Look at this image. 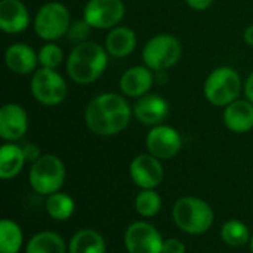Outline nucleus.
<instances>
[{
  "mask_svg": "<svg viewBox=\"0 0 253 253\" xmlns=\"http://www.w3.org/2000/svg\"><path fill=\"white\" fill-rule=\"evenodd\" d=\"M224 123L234 133H246L253 127V104L251 101H234L224 111Z\"/></svg>",
  "mask_w": 253,
  "mask_h": 253,
  "instance_id": "obj_17",
  "label": "nucleus"
},
{
  "mask_svg": "<svg viewBox=\"0 0 253 253\" xmlns=\"http://www.w3.org/2000/svg\"><path fill=\"white\" fill-rule=\"evenodd\" d=\"M245 95H246L248 101H251L253 104V73L245 82Z\"/></svg>",
  "mask_w": 253,
  "mask_h": 253,
  "instance_id": "obj_32",
  "label": "nucleus"
},
{
  "mask_svg": "<svg viewBox=\"0 0 253 253\" xmlns=\"http://www.w3.org/2000/svg\"><path fill=\"white\" fill-rule=\"evenodd\" d=\"M172 216L178 228L191 236L205 234L213 224L212 208L205 200L193 196L179 199L173 206Z\"/></svg>",
  "mask_w": 253,
  "mask_h": 253,
  "instance_id": "obj_3",
  "label": "nucleus"
},
{
  "mask_svg": "<svg viewBox=\"0 0 253 253\" xmlns=\"http://www.w3.org/2000/svg\"><path fill=\"white\" fill-rule=\"evenodd\" d=\"M240 90V76L230 67H219L213 70L205 83V96L211 104L216 107H227L237 101Z\"/></svg>",
  "mask_w": 253,
  "mask_h": 253,
  "instance_id": "obj_5",
  "label": "nucleus"
},
{
  "mask_svg": "<svg viewBox=\"0 0 253 253\" xmlns=\"http://www.w3.org/2000/svg\"><path fill=\"white\" fill-rule=\"evenodd\" d=\"M28 129L27 111L19 104H6L0 110V136L4 141H19Z\"/></svg>",
  "mask_w": 253,
  "mask_h": 253,
  "instance_id": "obj_13",
  "label": "nucleus"
},
{
  "mask_svg": "<svg viewBox=\"0 0 253 253\" xmlns=\"http://www.w3.org/2000/svg\"><path fill=\"white\" fill-rule=\"evenodd\" d=\"M136 47V36L133 30L127 27H114L107 39H105V49L110 55L116 58H125L130 55Z\"/></svg>",
  "mask_w": 253,
  "mask_h": 253,
  "instance_id": "obj_19",
  "label": "nucleus"
},
{
  "mask_svg": "<svg viewBox=\"0 0 253 253\" xmlns=\"http://www.w3.org/2000/svg\"><path fill=\"white\" fill-rule=\"evenodd\" d=\"M125 4L122 0H89L83 10V19L99 30L114 28L123 19Z\"/></svg>",
  "mask_w": 253,
  "mask_h": 253,
  "instance_id": "obj_9",
  "label": "nucleus"
},
{
  "mask_svg": "<svg viewBox=\"0 0 253 253\" xmlns=\"http://www.w3.org/2000/svg\"><path fill=\"white\" fill-rule=\"evenodd\" d=\"M4 61L10 71L16 74H28L34 71L39 62V55H36V52L28 44L15 43L7 47L4 53Z\"/></svg>",
  "mask_w": 253,
  "mask_h": 253,
  "instance_id": "obj_18",
  "label": "nucleus"
},
{
  "mask_svg": "<svg viewBox=\"0 0 253 253\" xmlns=\"http://www.w3.org/2000/svg\"><path fill=\"white\" fill-rule=\"evenodd\" d=\"M47 213L56 221H67L74 213V200L65 193H53L46 200Z\"/></svg>",
  "mask_w": 253,
  "mask_h": 253,
  "instance_id": "obj_24",
  "label": "nucleus"
},
{
  "mask_svg": "<svg viewBox=\"0 0 253 253\" xmlns=\"http://www.w3.org/2000/svg\"><path fill=\"white\" fill-rule=\"evenodd\" d=\"M168 102L159 95H144L133 107L135 117L148 126H159L168 116Z\"/></svg>",
  "mask_w": 253,
  "mask_h": 253,
  "instance_id": "obj_15",
  "label": "nucleus"
},
{
  "mask_svg": "<svg viewBox=\"0 0 253 253\" xmlns=\"http://www.w3.org/2000/svg\"><path fill=\"white\" fill-rule=\"evenodd\" d=\"M31 93L40 104L55 107L65 99L67 83L55 70L42 67L31 77Z\"/></svg>",
  "mask_w": 253,
  "mask_h": 253,
  "instance_id": "obj_8",
  "label": "nucleus"
},
{
  "mask_svg": "<svg viewBox=\"0 0 253 253\" xmlns=\"http://www.w3.org/2000/svg\"><path fill=\"white\" fill-rule=\"evenodd\" d=\"M84 120L89 130L95 135L113 136L129 125L130 107L127 101L117 93H102L89 102Z\"/></svg>",
  "mask_w": 253,
  "mask_h": 253,
  "instance_id": "obj_1",
  "label": "nucleus"
},
{
  "mask_svg": "<svg viewBox=\"0 0 253 253\" xmlns=\"http://www.w3.org/2000/svg\"><path fill=\"white\" fill-rule=\"evenodd\" d=\"M243 39H245V42H246L249 46H253V25H249V27L245 30Z\"/></svg>",
  "mask_w": 253,
  "mask_h": 253,
  "instance_id": "obj_33",
  "label": "nucleus"
},
{
  "mask_svg": "<svg viewBox=\"0 0 253 253\" xmlns=\"http://www.w3.org/2000/svg\"><path fill=\"white\" fill-rule=\"evenodd\" d=\"M30 24V15L21 0L0 1V28L7 34L24 31Z\"/></svg>",
  "mask_w": 253,
  "mask_h": 253,
  "instance_id": "obj_14",
  "label": "nucleus"
},
{
  "mask_svg": "<svg viewBox=\"0 0 253 253\" xmlns=\"http://www.w3.org/2000/svg\"><path fill=\"white\" fill-rule=\"evenodd\" d=\"M90 28H92V27H90L84 19L76 21V22H73V24L70 25L68 33H67V37H68L70 42L80 44V43H83V42H87L86 39H87L89 34H90Z\"/></svg>",
  "mask_w": 253,
  "mask_h": 253,
  "instance_id": "obj_28",
  "label": "nucleus"
},
{
  "mask_svg": "<svg viewBox=\"0 0 253 253\" xmlns=\"http://www.w3.org/2000/svg\"><path fill=\"white\" fill-rule=\"evenodd\" d=\"M22 248V231L10 219L0 222V253H18Z\"/></svg>",
  "mask_w": 253,
  "mask_h": 253,
  "instance_id": "obj_23",
  "label": "nucleus"
},
{
  "mask_svg": "<svg viewBox=\"0 0 253 253\" xmlns=\"http://www.w3.org/2000/svg\"><path fill=\"white\" fill-rule=\"evenodd\" d=\"M107 67V49L95 42L77 44L67 59V73L79 84H89L101 77Z\"/></svg>",
  "mask_w": 253,
  "mask_h": 253,
  "instance_id": "obj_2",
  "label": "nucleus"
},
{
  "mask_svg": "<svg viewBox=\"0 0 253 253\" xmlns=\"http://www.w3.org/2000/svg\"><path fill=\"white\" fill-rule=\"evenodd\" d=\"M25 154L22 147L15 144H4L0 148V178L1 179H12L24 168Z\"/></svg>",
  "mask_w": 253,
  "mask_h": 253,
  "instance_id": "obj_20",
  "label": "nucleus"
},
{
  "mask_svg": "<svg viewBox=\"0 0 253 253\" xmlns=\"http://www.w3.org/2000/svg\"><path fill=\"white\" fill-rule=\"evenodd\" d=\"M221 239L228 246L242 248L249 242L251 233H249V228L243 222L237 219H230L221 228Z\"/></svg>",
  "mask_w": 253,
  "mask_h": 253,
  "instance_id": "obj_25",
  "label": "nucleus"
},
{
  "mask_svg": "<svg viewBox=\"0 0 253 253\" xmlns=\"http://www.w3.org/2000/svg\"><path fill=\"white\" fill-rule=\"evenodd\" d=\"M62 59H64V53L61 47L55 43H47L42 46V49L39 50V62L44 68L55 70L56 67L61 65Z\"/></svg>",
  "mask_w": 253,
  "mask_h": 253,
  "instance_id": "obj_27",
  "label": "nucleus"
},
{
  "mask_svg": "<svg viewBox=\"0 0 253 253\" xmlns=\"http://www.w3.org/2000/svg\"><path fill=\"white\" fill-rule=\"evenodd\" d=\"M105 251L107 245L104 237L98 231L90 228L77 231L71 237L68 246L70 253H105Z\"/></svg>",
  "mask_w": 253,
  "mask_h": 253,
  "instance_id": "obj_21",
  "label": "nucleus"
},
{
  "mask_svg": "<svg viewBox=\"0 0 253 253\" xmlns=\"http://www.w3.org/2000/svg\"><path fill=\"white\" fill-rule=\"evenodd\" d=\"M135 209L144 218L156 216L162 209V199L154 190H142L135 199Z\"/></svg>",
  "mask_w": 253,
  "mask_h": 253,
  "instance_id": "obj_26",
  "label": "nucleus"
},
{
  "mask_svg": "<svg viewBox=\"0 0 253 253\" xmlns=\"http://www.w3.org/2000/svg\"><path fill=\"white\" fill-rule=\"evenodd\" d=\"M153 73L148 67H132L120 79V89L126 96L141 98L153 86Z\"/></svg>",
  "mask_w": 253,
  "mask_h": 253,
  "instance_id": "obj_16",
  "label": "nucleus"
},
{
  "mask_svg": "<svg viewBox=\"0 0 253 253\" xmlns=\"http://www.w3.org/2000/svg\"><path fill=\"white\" fill-rule=\"evenodd\" d=\"M70 12L58 1H50L42 6L36 15L34 30L43 40H58L68 33L70 28Z\"/></svg>",
  "mask_w": 253,
  "mask_h": 253,
  "instance_id": "obj_7",
  "label": "nucleus"
},
{
  "mask_svg": "<svg viewBox=\"0 0 253 253\" xmlns=\"http://www.w3.org/2000/svg\"><path fill=\"white\" fill-rule=\"evenodd\" d=\"M251 251H252V253H253V237L251 239Z\"/></svg>",
  "mask_w": 253,
  "mask_h": 253,
  "instance_id": "obj_34",
  "label": "nucleus"
},
{
  "mask_svg": "<svg viewBox=\"0 0 253 253\" xmlns=\"http://www.w3.org/2000/svg\"><path fill=\"white\" fill-rule=\"evenodd\" d=\"M185 1L191 9H196V10H205L213 3V0H185Z\"/></svg>",
  "mask_w": 253,
  "mask_h": 253,
  "instance_id": "obj_31",
  "label": "nucleus"
},
{
  "mask_svg": "<svg viewBox=\"0 0 253 253\" xmlns=\"http://www.w3.org/2000/svg\"><path fill=\"white\" fill-rule=\"evenodd\" d=\"M162 253H185V245L178 239H169L165 242Z\"/></svg>",
  "mask_w": 253,
  "mask_h": 253,
  "instance_id": "obj_29",
  "label": "nucleus"
},
{
  "mask_svg": "<svg viewBox=\"0 0 253 253\" xmlns=\"http://www.w3.org/2000/svg\"><path fill=\"white\" fill-rule=\"evenodd\" d=\"M182 145L181 135L170 126H154L147 135V148L157 159L168 160L175 157Z\"/></svg>",
  "mask_w": 253,
  "mask_h": 253,
  "instance_id": "obj_12",
  "label": "nucleus"
},
{
  "mask_svg": "<svg viewBox=\"0 0 253 253\" xmlns=\"http://www.w3.org/2000/svg\"><path fill=\"white\" fill-rule=\"evenodd\" d=\"M181 43L170 34H157L144 46L142 59L153 71H163L173 67L181 58Z\"/></svg>",
  "mask_w": 253,
  "mask_h": 253,
  "instance_id": "obj_6",
  "label": "nucleus"
},
{
  "mask_svg": "<svg viewBox=\"0 0 253 253\" xmlns=\"http://www.w3.org/2000/svg\"><path fill=\"white\" fill-rule=\"evenodd\" d=\"M31 188L43 196L58 193L65 181V168L59 157L53 154H44L37 159L30 169Z\"/></svg>",
  "mask_w": 253,
  "mask_h": 253,
  "instance_id": "obj_4",
  "label": "nucleus"
},
{
  "mask_svg": "<svg viewBox=\"0 0 253 253\" xmlns=\"http://www.w3.org/2000/svg\"><path fill=\"white\" fill-rule=\"evenodd\" d=\"M22 150H24V154H25V159L27 160H30V162H36L37 159H40L42 156H40V150H39V147L37 145H34V144H25L24 147H22Z\"/></svg>",
  "mask_w": 253,
  "mask_h": 253,
  "instance_id": "obj_30",
  "label": "nucleus"
},
{
  "mask_svg": "<svg viewBox=\"0 0 253 253\" xmlns=\"http://www.w3.org/2000/svg\"><path fill=\"white\" fill-rule=\"evenodd\" d=\"M25 253H65V243L53 231H40L30 239Z\"/></svg>",
  "mask_w": 253,
  "mask_h": 253,
  "instance_id": "obj_22",
  "label": "nucleus"
},
{
  "mask_svg": "<svg viewBox=\"0 0 253 253\" xmlns=\"http://www.w3.org/2000/svg\"><path fill=\"white\" fill-rule=\"evenodd\" d=\"M129 173L132 181L142 190L157 188L165 178L163 166L153 154L136 156L129 166Z\"/></svg>",
  "mask_w": 253,
  "mask_h": 253,
  "instance_id": "obj_11",
  "label": "nucleus"
},
{
  "mask_svg": "<svg viewBox=\"0 0 253 253\" xmlns=\"http://www.w3.org/2000/svg\"><path fill=\"white\" fill-rule=\"evenodd\" d=\"M165 240L162 234L148 222H133L125 234L127 253H162Z\"/></svg>",
  "mask_w": 253,
  "mask_h": 253,
  "instance_id": "obj_10",
  "label": "nucleus"
}]
</instances>
